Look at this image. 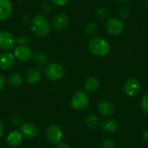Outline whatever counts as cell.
Returning <instances> with one entry per match:
<instances>
[{
  "instance_id": "484cf974",
  "label": "cell",
  "mask_w": 148,
  "mask_h": 148,
  "mask_svg": "<svg viewBox=\"0 0 148 148\" xmlns=\"http://www.w3.org/2000/svg\"><path fill=\"white\" fill-rule=\"evenodd\" d=\"M29 42H30V39L27 36H23L19 37L18 39H16V43L20 44V46H27L29 43Z\"/></svg>"
},
{
  "instance_id": "1f68e13d",
  "label": "cell",
  "mask_w": 148,
  "mask_h": 148,
  "mask_svg": "<svg viewBox=\"0 0 148 148\" xmlns=\"http://www.w3.org/2000/svg\"><path fill=\"white\" fill-rule=\"evenodd\" d=\"M56 148H71L70 146H69L68 144H65V143H60L58 144V146L56 147Z\"/></svg>"
},
{
  "instance_id": "d590c367",
  "label": "cell",
  "mask_w": 148,
  "mask_h": 148,
  "mask_svg": "<svg viewBox=\"0 0 148 148\" xmlns=\"http://www.w3.org/2000/svg\"><path fill=\"white\" fill-rule=\"evenodd\" d=\"M17 1H20V0H17Z\"/></svg>"
},
{
  "instance_id": "d6986e66",
  "label": "cell",
  "mask_w": 148,
  "mask_h": 148,
  "mask_svg": "<svg viewBox=\"0 0 148 148\" xmlns=\"http://www.w3.org/2000/svg\"><path fill=\"white\" fill-rule=\"evenodd\" d=\"M33 60L38 66H45L48 63V57L42 52H36L33 55Z\"/></svg>"
},
{
  "instance_id": "9a60e30c",
  "label": "cell",
  "mask_w": 148,
  "mask_h": 148,
  "mask_svg": "<svg viewBox=\"0 0 148 148\" xmlns=\"http://www.w3.org/2000/svg\"><path fill=\"white\" fill-rule=\"evenodd\" d=\"M23 134L20 131L14 130L11 131L6 137V142L10 147H16L20 146L23 141Z\"/></svg>"
},
{
  "instance_id": "f1b7e54d",
  "label": "cell",
  "mask_w": 148,
  "mask_h": 148,
  "mask_svg": "<svg viewBox=\"0 0 148 148\" xmlns=\"http://www.w3.org/2000/svg\"><path fill=\"white\" fill-rule=\"evenodd\" d=\"M52 2L57 6H63L67 4L69 2V0H52Z\"/></svg>"
},
{
  "instance_id": "8fae6325",
  "label": "cell",
  "mask_w": 148,
  "mask_h": 148,
  "mask_svg": "<svg viewBox=\"0 0 148 148\" xmlns=\"http://www.w3.org/2000/svg\"><path fill=\"white\" fill-rule=\"evenodd\" d=\"M20 132L23 137L28 138V139L36 138L39 133L36 126L32 123H29V122H25V123L22 124L20 127Z\"/></svg>"
},
{
  "instance_id": "30bf717a",
  "label": "cell",
  "mask_w": 148,
  "mask_h": 148,
  "mask_svg": "<svg viewBox=\"0 0 148 148\" xmlns=\"http://www.w3.org/2000/svg\"><path fill=\"white\" fill-rule=\"evenodd\" d=\"M16 57L13 53L5 51L0 54V69L3 70H9L14 67L16 63Z\"/></svg>"
},
{
  "instance_id": "d4e9b609",
  "label": "cell",
  "mask_w": 148,
  "mask_h": 148,
  "mask_svg": "<svg viewBox=\"0 0 148 148\" xmlns=\"http://www.w3.org/2000/svg\"><path fill=\"white\" fill-rule=\"evenodd\" d=\"M141 108L144 113L148 114V94L144 95L141 99Z\"/></svg>"
},
{
  "instance_id": "4fadbf2b",
  "label": "cell",
  "mask_w": 148,
  "mask_h": 148,
  "mask_svg": "<svg viewBox=\"0 0 148 148\" xmlns=\"http://www.w3.org/2000/svg\"><path fill=\"white\" fill-rule=\"evenodd\" d=\"M69 23V18L65 13H60L56 15L53 21H52V26L56 30H62L64 29Z\"/></svg>"
},
{
  "instance_id": "836d02e7",
  "label": "cell",
  "mask_w": 148,
  "mask_h": 148,
  "mask_svg": "<svg viewBox=\"0 0 148 148\" xmlns=\"http://www.w3.org/2000/svg\"><path fill=\"white\" fill-rule=\"evenodd\" d=\"M114 1L119 2V3H124V2H126V1H127V0H114Z\"/></svg>"
},
{
  "instance_id": "ac0fdd59",
  "label": "cell",
  "mask_w": 148,
  "mask_h": 148,
  "mask_svg": "<svg viewBox=\"0 0 148 148\" xmlns=\"http://www.w3.org/2000/svg\"><path fill=\"white\" fill-rule=\"evenodd\" d=\"M101 128L108 134H113L118 129V124L114 119H108L102 121Z\"/></svg>"
},
{
  "instance_id": "e575fe53",
  "label": "cell",
  "mask_w": 148,
  "mask_h": 148,
  "mask_svg": "<svg viewBox=\"0 0 148 148\" xmlns=\"http://www.w3.org/2000/svg\"><path fill=\"white\" fill-rule=\"evenodd\" d=\"M147 6H148V0H147Z\"/></svg>"
},
{
  "instance_id": "f546056e",
  "label": "cell",
  "mask_w": 148,
  "mask_h": 148,
  "mask_svg": "<svg viewBox=\"0 0 148 148\" xmlns=\"http://www.w3.org/2000/svg\"><path fill=\"white\" fill-rule=\"evenodd\" d=\"M5 84H6V81H5V78L2 75H0V92L4 88V87H5Z\"/></svg>"
},
{
  "instance_id": "8992f818",
  "label": "cell",
  "mask_w": 148,
  "mask_h": 148,
  "mask_svg": "<svg viewBox=\"0 0 148 148\" xmlns=\"http://www.w3.org/2000/svg\"><path fill=\"white\" fill-rule=\"evenodd\" d=\"M16 39L13 34L8 30H0V49L8 51L14 48Z\"/></svg>"
},
{
  "instance_id": "7a4b0ae2",
  "label": "cell",
  "mask_w": 148,
  "mask_h": 148,
  "mask_svg": "<svg viewBox=\"0 0 148 148\" xmlns=\"http://www.w3.org/2000/svg\"><path fill=\"white\" fill-rule=\"evenodd\" d=\"M88 49L94 56L102 57L110 52L111 47L106 39L102 37H93L88 42Z\"/></svg>"
},
{
  "instance_id": "5bb4252c",
  "label": "cell",
  "mask_w": 148,
  "mask_h": 148,
  "mask_svg": "<svg viewBox=\"0 0 148 148\" xmlns=\"http://www.w3.org/2000/svg\"><path fill=\"white\" fill-rule=\"evenodd\" d=\"M25 78L29 84H31V85L36 84L42 79V72L38 68H36V67L29 68L26 71Z\"/></svg>"
},
{
  "instance_id": "277c9868",
  "label": "cell",
  "mask_w": 148,
  "mask_h": 148,
  "mask_svg": "<svg viewBox=\"0 0 148 148\" xmlns=\"http://www.w3.org/2000/svg\"><path fill=\"white\" fill-rule=\"evenodd\" d=\"M88 103H89L88 95L83 90L76 91L71 98V106L75 110L85 109L88 106Z\"/></svg>"
},
{
  "instance_id": "d6a6232c",
  "label": "cell",
  "mask_w": 148,
  "mask_h": 148,
  "mask_svg": "<svg viewBox=\"0 0 148 148\" xmlns=\"http://www.w3.org/2000/svg\"><path fill=\"white\" fill-rule=\"evenodd\" d=\"M143 139L148 142V129H147L144 133H143Z\"/></svg>"
},
{
  "instance_id": "7402d4cb",
  "label": "cell",
  "mask_w": 148,
  "mask_h": 148,
  "mask_svg": "<svg viewBox=\"0 0 148 148\" xmlns=\"http://www.w3.org/2000/svg\"><path fill=\"white\" fill-rule=\"evenodd\" d=\"M97 25L95 23H89L85 27V33L88 36H93L97 32Z\"/></svg>"
},
{
  "instance_id": "4dcf8cb0",
  "label": "cell",
  "mask_w": 148,
  "mask_h": 148,
  "mask_svg": "<svg viewBox=\"0 0 148 148\" xmlns=\"http://www.w3.org/2000/svg\"><path fill=\"white\" fill-rule=\"evenodd\" d=\"M3 134H4V125L0 121V138L3 135Z\"/></svg>"
},
{
  "instance_id": "cb8c5ba5",
  "label": "cell",
  "mask_w": 148,
  "mask_h": 148,
  "mask_svg": "<svg viewBox=\"0 0 148 148\" xmlns=\"http://www.w3.org/2000/svg\"><path fill=\"white\" fill-rule=\"evenodd\" d=\"M96 15L99 18L101 19H105L108 15V11L106 8L104 7H100L97 9V11H96Z\"/></svg>"
},
{
  "instance_id": "83f0119b",
  "label": "cell",
  "mask_w": 148,
  "mask_h": 148,
  "mask_svg": "<svg viewBox=\"0 0 148 148\" xmlns=\"http://www.w3.org/2000/svg\"><path fill=\"white\" fill-rule=\"evenodd\" d=\"M42 10L46 13V14H49L50 11L52 10V6L50 3H44L42 4Z\"/></svg>"
},
{
  "instance_id": "4316f807",
  "label": "cell",
  "mask_w": 148,
  "mask_h": 148,
  "mask_svg": "<svg viewBox=\"0 0 148 148\" xmlns=\"http://www.w3.org/2000/svg\"><path fill=\"white\" fill-rule=\"evenodd\" d=\"M115 144L113 140L111 139H106L102 142V148H114Z\"/></svg>"
},
{
  "instance_id": "44dd1931",
  "label": "cell",
  "mask_w": 148,
  "mask_h": 148,
  "mask_svg": "<svg viewBox=\"0 0 148 148\" xmlns=\"http://www.w3.org/2000/svg\"><path fill=\"white\" fill-rule=\"evenodd\" d=\"M85 124L89 128H95L99 125V119L95 115H89L85 119Z\"/></svg>"
},
{
  "instance_id": "9c48e42d",
  "label": "cell",
  "mask_w": 148,
  "mask_h": 148,
  "mask_svg": "<svg viewBox=\"0 0 148 148\" xmlns=\"http://www.w3.org/2000/svg\"><path fill=\"white\" fill-rule=\"evenodd\" d=\"M15 57L16 60L20 61V62H28L31 59V57H33V53L30 48H29L28 46H17L14 49V52H13Z\"/></svg>"
},
{
  "instance_id": "2e32d148",
  "label": "cell",
  "mask_w": 148,
  "mask_h": 148,
  "mask_svg": "<svg viewBox=\"0 0 148 148\" xmlns=\"http://www.w3.org/2000/svg\"><path fill=\"white\" fill-rule=\"evenodd\" d=\"M98 112L103 116H110L114 114V106L108 101H102L97 105Z\"/></svg>"
},
{
  "instance_id": "8d00e7d4",
  "label": "cell",
  "mask_w": 148,
  "mask_h": 148,
  "mask_svg": "<svg viewBox=\"0 0 148 148\" xmlns=\"http://www.w3.org/2000/svg\"><path fill=\"white\" fill-rule=\"evenodd\" d=\"M147 48H148V45H147Z\"/></svg>"
},
{
  "instance_id": "5b68a950",
  "label": "cell",
  "mask_w": 148,
  "mask_h": 148,
  "mask_svg": "<svg viewBox=\"0 0 148 148\" xmlns=\"http://www.w3.org/2000/svg\"><path fill=\"white\" fill-rule=\"evenodd\" d=\"M46 138L50 144L58 145L63 139V131L58 125H51L46 130Z\"/></svg>"
},
{
  "instance_id": "7c38bea8",
  "label": "cell",
  "mask_w": 148,
  "mask_h": 148,
  "mask_svg": "<svg viewBox=\"0 0 148 148\" xmlns=\"http://www.w3.org/2000/svg\"><path fill=\"white\" fill-rule=\"evenodd\" d=\"M13 12V6L10 0H0V21L9 19Z\"/></svg>"
},
{
  "instance_id": "e0dca14e",
  "label": "cell",
  "mask_w": 148,
  "mask_h": 148,
  "mask_svg": "<svg viewBox=\"0 0 148 148\" xmlns=\"http://www.w3.org/2000/svg\"><path fill=\"white\" fill-rule=\"evenodd\" d=\"M100 86H101L100 80L97 77H95V76H90V77H88L86 80L85 84H84L85 89L87 91H89V92L97 90L100 88Z\"/></svg>"
},
{
  "instance_id": "ffe728a7",
  "label": "cell",
  "mask_w": 148,
  "mask_h": 148,
  "mask_svg": "<svg viewBox=\"0 0 148 148\" xmlns=\"http://www.w3.org/2000/svg\"><path fill=\"white\" fill-rule=\"evenodd\" d=\"M8 82L12 87H19L23 84V78L18 73H12L8 77Z\"/></svg>"
},
{
  "instance_id": "ba28073f",
  "label": "cell",
  "mask_w": 148,
  "mask_h": 148,
  "mask_svg": "<svg viewBox=\"0 0 148 148\" xmlns=\"http://www.w3.org/2000/svg\"><path fill=\"white\" fill-rule=\"evenodd\" d=\"M124 29L125 25L123 22L119 18H109L106 23V29L111 35H121Z\"/></svg>"
},
{
  "instance_id": "52a82bcc",
  "label": "cell",
  "mask_w": 148,
  "mask_h": 148,
  "mask_svg": "<svg viewBox=\"0 0 148 148\" xmlns=\"http://www.w3.org/2000/svg\"><path fill=\"white\" fill-rule=\"evenodd\" d=\"M124 91L127 96L134 97L141 91V83L136 78H130L124 85Z\"/></svg>"
},
{
  "instance_id": "6da1fadb",
  "label": "cell",
  "mask_w": 148,
  "mask_h": 148,
  "mask_svg": "<svg viewBox=\"0 0 148 148\" xmlns=\"http://www.w3.org/2000/svg\"><path fill=\"white\" fill-rule=\"evenodd\" d=\"M31 30L38 37L43 38L49 34L50 23L43 15L36 16L31 21Z\"/></svg>"
},
{
  "instance_id": "3957f363",
  "label": "cell",
  "mask_w": 148,
  "mask_h": 148,
  "mask_svg": "<svg viewBox=\"0 0 148 148\" xmlns=\"http://www.w3.org/2000/svg\"><path fill=\"white\" fill-rule=\"evenodd\" d=\"M45 76L52 82L61 80L65 75V68L61 63L53 62L49 64L44 70Z\"/></svg>"
},
{
  "instance_id": "603a6c76",
  "label": "cell",
  "mask_w": 148,
  "mask_h": 148,
  "mask_svg": "<svg viewBox=\"0 0 148 148\" xmlns=\"http://www.w3.org/2000/svg\"><path fill=\"white\" fill-rule=\"evenodd\" d=\"M118 12H119V16L121 18H122V19H125V18L128 17L129 15H130V10L127 6H121L119 9Z\"/></svg>"
}]
</instances>
